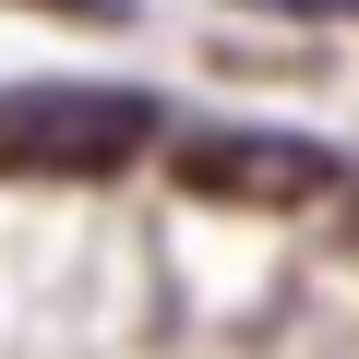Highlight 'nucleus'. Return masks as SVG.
Listing matches in <instances>:
<instances>
[{
	"label": "nucleus",
	"mask_w": 359,
	"mask_h": 359,
	"mask_svg": "<svg viewBox=\"0 0 359 359\" xmlns=\"http://www.w3.org/2000/svg\"><path fill=\"white\" fill-rule=\"evenodd\" d=\"M168 132L144 84H13L0 96V180H108Z\"/></svg>",
	"instance_id": "f257e3e1"
},
{
	"label": "nucleus",
	"mask_w": 359,
	"mask_h": 359,
	"mask_svg": "<svg viewBox=\"0 0 359 359\" xmlns=\"http://www.w3.org/2000/svg\"><path fill=\"white\" fill-rule=\"evenodd\" d=\"M25 13H60V25H120L132 0H25Z\"/></svg>",
	"instance_id": "7ed1b4c3"
},
{
	"label": "nucleus",
	"mask_w": 359,
	"mask_h": 359,
	"mask_svg": "<svg viewBox=\"0 0 359 359\" xmlns=\"http://www.w3.org/2000/svg\"><path fill=\"white\" fill-rule=\"evenodd\" d=\"M168 180L192 204H228V216H311V204H335L347 192V168L323 156V144H299V132H192L168 156Z\"/></svg>",
	"instance_id": "f03ea898"
}]
</instances>
